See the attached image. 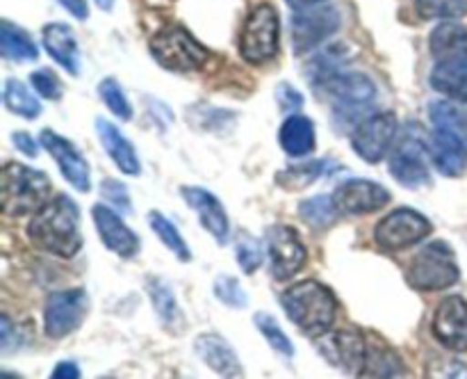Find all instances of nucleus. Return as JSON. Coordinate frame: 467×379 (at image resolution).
Returning <instances> with one entry per match:
<instances>
[{"mask_svg": "<svg viewBox=\"0 0 467 379\" xmlns=\"http://www.w3.org/2000/svg\"><path fill=\"white\" fill-rule=\"evenodd\" d=\"M27 237L48 254L73 258L82 247L80 208L68 195L48 199L27 224Z\"/></svg>", "mask_w": 467, "mask_h": 379, "instance_id": "obj_1", "label": "nucleus"}, {"mask_svg": "<svg viewBox=\"0 0 467 379\" xmlns=\"http://www.w3.org/2000/svg\"><path fill=\"white\" fill-rule=\"evenodd\" d=\"M283 309L287 318L308 336H322L331 329L337 313V301L324 283L308 279L283 292Z\"/></svg>", "mask_w": 467, "mask_h": 379, "instance_id": "obj_2", "label": "nucleus"}, {"mask_svg": "<svg viewBox=\"0 0 467 379\" xmlns=\"http://www.w3.org/2000/svg\"><path fill=\"white\" fill-rule=\"evenodd\" d=\"M50 196V178L27 164L7 163L3 169V213L9 217L36 213Z\"/></svg>", "mask_w": 467, "mask_h": 379, "instance_id": "obj_3", "label": "nucleus"}, {"mask_svg": "<svg viewBox=\"0 0 467 379\" xmlns=\"http://www.w3.org/2000/svg\"><path fill=\"white\" fill-rule=\"evenodd\" d=\"M461 277L459 263H456V254L445 240L427 242L418 254L410 260L409 269H406V281L415 288V290L433 292L445 290V288L454 286Z\"/></svg>", "mask_w": 467, "mask_h": 379, "instance_id": "obj_4", "label": "nucleus"}, {"mask_svg": "<svg viewBox=\"0 0 467 379\" xmlns=\"http://www.w3.org/2000/svg\"><path fill=\"white\" fill-rule=\"evenodd\" d=\"M150 55L160 67L176 73H192L205 67L210 53L182 26H167L150 39Z\"/></svg>", "mask_w": 467, "mask_h": 379, "instance_id": "obj_5", "label": "nucleus"}, {"mask_svg": "<svg viewBox=\"0 0 467 379\" xmlns=\"http://www.w3.org/2000/svg\"><path fill=\"white\" fill-rule=\"evenodd\" d=\"M429 140H424L422 128L418 123H409L401 132L400 142L390 153V174L397 183L418 190L431 181L429 176Z\"/></svg>", "mask_w": 467, "mask_h": 379, "instance_id": "obj_6", "label": "nucleus"}, {"mask_svg": "<svg viewBox=\"0 0 467 379\" xmlns=\"http://www.w3.org/2000/svg\"><path fill=\"white\" fill-rule=\"evenodd\" d=\"M278 12L272 5H258L246 16L240 35V55L251 64L269 62L278 53Z\"/></svg>", "mask_w": 467, "mask_h": 379, "instance_id": "obj_7", "label": "nucleus"}, {"mask_svg": "<svg viewBox=\"0 0 467 379\" xmlns=\"http://www.w3.org/2000/svg\"><path fill=\"white\" fill-rule=\"evenodd\" d=\"M328 99L333 103V112L340 121H351L354 112L368 108L377 99V85L365 73L337 71L336 76L324 82Z\"/></svg>", "mask_w": 467, "mask_h": 379, "instance_id": "obj_8", "label": "nucleus"}, {"mask_svg": "<svg viewBox=\"0 0 467 379\" xmlns=\"http://www.w3.org/2000/svg\"><path fill=\"white\" fill-rule=\"evenodd\" d=\"M265 247L269 254V269L276 281H287L295 277L308 258L299 233L285 224H274L265 231Z\"/></svg>", "mask_w": 467, "mask_h": 379, "instance_id": "obj_9", "label": "nucleus"}, {"mask_svg": "<svg viewBox=\"0 0 467 379\" xmlns=\"http://www.w3.org/2000/svg\"><path fill=\"white\" fill-rule=\"evenodd\" d=\"M431 233V222L413 208H397L388 213L374 228V240L379 247L390 251L422 242Z\"/></svg>", "mask_w": 467, "mask_h": 379, "instance_id": "obj_10", "label": "nucleus"}, {"mask_svg": "<svg viewBox=\"0 0 467 379\" xmlns=\"http://www.w3.org/2000/svg\"><path fill=\"white\" fill-rule=\"evenodd\" d=\"M397 128H400V121L392 112H374L360 119L358 126L351 132V146L356 155L365 163H381L395 142Z\"/></svg>", "mask_w": 467, "mask_h": 379, "instance_id": "obj_11", "label": "nucleus"}, {"mask_svg": "<svg viewBox=\"0 0 467 379\" xmlns=\"http://www.w3.org/2000/svg\"><path fill=\"white\" fill-rule=\"evenodd\" d=\"M340 27V12L331 5H315V7L295 9L290 32L295 53H306L315 46L324 44Z\"/></svg>", "mask_w": 467, "mask_h": 379, "instance_id": "obj_12", "label": "nucleus"}, {"mask_svg": "<svg viewBox=\"0 0 467 379\" xmlns=\"http://www.w3.org/2000/svg\"><path fill=\"white\" fill-rule=\"evenodd\" d=\"M89 311V297L82 288L59 290L46 300L44 332L50 338H64L76 332Z\"/></svg>", "mask_w": 467, "mask_h": 379, "instance_id": "obj_13", "label": "nucleus"}, {"mask_svg": "<svg viewBox=\"0 0 467 379\" xmlns=\"http://www.w3.org/2000/svg\"><path fill=\"white\" fill-rule=\"evenodd\" d=\"M41 144L48 151L50 158L57 163L59 172H62V176L67 178L73 190L82 192V195L91 190L89 164H87L85 155L78 151V146L71 140L46 128V131H41Z\"/></svg>", "mask_w": 467, "mask_h": 379, "instance_id": "obj_14", "label": "nucleus"}, {"mask_svg": "<svg viewBox=\"0 0 467 379\" xmlns=\"http://www.w3.org/2000/svg\"><path fill=\"white\" fill-rule=\"evenodd\" d=\"M319 352L328 363L337 365L340 370L349 374H363L365 359H368V345L360 333L340 329V332L324 333L317 341Z\"/></svg>", "mask_w": 467, "mask_h": 379, "instance_id": "obj_15", "label": "nucleus"}, {"mask_svg": "<svg viewBox=\"0 0 467 379\" xmlns=\"http://www.w3.org/2000/svg\"><path fill=\"white\" fill-rule=\"evenodd\" d=\"M333 201H336L340 213L368 215L383 208L390 201V192L379 183L368 181V178H351V181L340 183L336 187Z\"/></svg>", "mask_w": 467, "mask_h": 379, "instance_id": "obj_16", "label": "nucleus"}, {"mask_svg": "<svg viewBox=\"0 0 467 379\" xmlns=\"http://www.w3.org/2000/svg\"><path fill=\"white\" fill-rule=\"evenodd\" d=\"M433 336L451 352H467V301L451 295L438 304L433 315Z\"/></svg>", "mask_w": 467, "mask_h": 379, "instance_id": "obj_17", "label": "nucleus"}, {"mask_svg": "<svg viewBox=\"0 0 467 379\" xmlns=\"http://www.w3.org/2000/svg\"><path fill=\"white\" fill-rule=\"evenodd\" d=\"M91 217H94L96 231H99L100 240L108 247L109 251H114L121 258H135L140 254V237L135 236L130 226L119 217L117 210L112 205L96 204L91 208Z\"/></svg>", "mask_w": 467, "mask_h": 379, "instance_id": "obj_18", "label": "nucleus"}, {"mask_svg": "<svg viewBox=\"0 0 467 379\" xmlns=\"http://www.w3.org/2000/svg\"><path fill=\"white\" fill-rule=\"evenodd\" d=\"M182 199L187 201L192 210L199 217L201 226L219 242V245H226L228 233H231V224H228V215L223 210V204L205 187L196 185H185L181 187Z\"/></svg>", "mask_w": 467, "mask_h": 379, "instance_id": "obj_19", "label": "nucleus"}, {"mask_svg": "<svg viewBox=\"0 0 467 379\" xmlns=\"http://www.w3.org/2000/svg\"><path fill=\"white\" fill-rule=\"evenodd\" d=\"M467 142L445 126H433L429 135V155L442 176H463L467 169Z\"/></svg>", "mask_w": 467, "mask_h": 379, "instance_id": "obj_20", "label": "nucleus"}, {"mask_svg": "<svg viewBox=\"0 0 467 379\" xmlns=\"http://www.w3.org/2000/svg\"><path fill=\"white\" fill-rule=\"evenodd\" d=\"M44 48L48 50L50 58L59 64L67 73L78 76L80 73V48L78 39L67 23H48L41 32Z\"/></svg>", "mask_w": 467, "mask_h": 379, "instance_id": "obj_21", "label": "nucleus"}, {"mask_svg": "<svg viewBox=\"0 0 467 379\" xmlns=\"http://www.w3.org/2000/svg\"><path fill=\"white\" fill-rule=\"evenodd\" d=\"M96 132H99V140L100 144H103L105 153L114 160V164H117L126 176H140L141 163L140 158H137V151L135 146H132V142L126 140V137L121 135V131L103 117L96 119Z\"/></svg>", "mask_w": 467, "mask_h": 379, "instance_id": "obj_22", "label": "nucleus"}, {"mask_svg": "<svg viewBox=\"0 0 467 379\" xmlns=\"http://www.w3.org/2000/svg\"><path fill=\"white\" fill-rule=\"evenodd\" d=\"M194 347L213 373L222 374V377H237V374H242L240 359H237L235 350H233L226 338L210 332L201 333L194 341Z\"/></svg>", "mask_w": 467, "mask_h": 379, "instance_id": "obj_23", "label": "nucleus"}, {"mask_svg": "<svg viewBox=\"0 0 467 379\" xmlns=\"http://www.w3.org/2000/svg\"><path fill=\"white\" fill-rule=\"evenodd\" d=\"M429 50L436 62L467 59V27L456 21L441 23L429 37Z\"/></svg>", "mask_w": 467, "mask_h": 379, "instance_id": "obj_24", "label": "nucleus"}, {"mask_svg": "<svg viewBox=\"0 0 467 379\" xmlns=\"http://www.w3.org/2000/svg\"><path fill=\"white\" fill-rule=\"evenodd\" d=\"M283 151L292 158H304L315 149V123L304 114H290L278 132Z\"/></svg>", "mask_w": 467, "mask_h": 379, "instance_id": "obj_25", "label": "nucleus"}, {"mask_svg": "<svg viewBox=\"0 0 467 379\" xmlns=\"http://www.w3.org/2000/svg\"><path fill=\"white\" fill-rule=\"evenodd\" d=\"M431 87L456 103H467V59L436 62L431 71Z\"/></svg>", "mask_w": 467, "mask_h": 379, "instance_id": "obj_26", "label": "nucleus"}, {"mask_svg": "<svg viewBox=\"0 0 467 379\" xmlns=\"http://www.w3.org/2000/svg\"><path fill=\"white\" fill-rule=\"evenodd\" d=\"M0 53L12 62H32L39 58V48L30 39V35L9 21H3L0 26Z\"/></svg>", "mask_w": 467, "mask_h": 379, "instance_id": "obj_27", "label": "nucleus"}, {"mask_svg": "<svg viewBox=\"0 0 467 379\" xmlns=\"http://www.w3.org/2000/svg\"><path fill=\"white\" fill-rule=\"evenodd\" d=\"M3 103L9 112L23 119H36L41 114V103L21 80L16 78H7L3 87Z\"/></svg>", "mask_w": 467, "mask_h": 379, "instance_id": "obj_28", "label": "nucleus"}, {"mask_svg": "<svg viewBox=\"0 0 467 379\" xmlns=\"http://www.w3.org/2000/svg\"><path fill=\"white\" fill-rule=\"evenodd\" d=\"M149 224H150V228H153L155 236L160 237V242H162V245L167 247V249L171 251V254L176 256L178 260H182V263H190V260H192L190 247H187L185 237L178 233L176 224H173L171 219L164 217L160 210H150Z\"/></svg>", "mask_w": 467, "mask_h": 379, "instance_id": "obj_29", "label": "nucleus"}, {"mask_svg": "<svg viewBox=\"0 0 467 379\" xmlns=\"http://www.w3.org/2000/svg\"><path fill=\"white\" fill-rule=\"evenodd\" d=\"M349 46L347 44H333L331 48H324L317 53L310 62V76H313L315 85H324L331 76L342 71L345 62H349Z\"/></svg>", "mask_w": 467, "mask_h": 379, "instance_id": "obj_30", "label": "nucleus"}, {"mask_svg": "<svg viewBox=\"0 0 467 379\" xmlns=\"http://www.w3.org/2000/svg\"><path fill=\"white\" fill-rule=\"evenodd\" d=\"M146 290H149L150 304H153L158 318L162 320V324L171 327L178 320V304L171 286H169L167 281H162L160 277H150L149 281H146Z\"/></svg>", "mask_w": 467, "mask_h": 379, "instance_id": "obj_31", "label": "nucleus"}, {"mask_svg": "<svg viewBox=\"0 0 467 379\" xmlns=\"http://www.w3.org/2000/svg\"><path fill=\"white\" fill-rule=\"evenodd\" d=\"M304 222H308L313 228H328L337 219L340 210H337L333 195H317L313 199H306L299 208Z\"/></svg>", "mask_w": 467, "mask_h": 379, "instance_id": "obj_32", "label": "nucleus"}, {"mask_svg": "<svg viewBox=\"0 0 467 379\" xmlns=\"http://www.w3.org/2000/svg\"><path fill=\"white\" fill-rule=\"evenodd\" d=\"M254 324L258 327V332L263 333V338L269 342V347H272L276 354H281L283 359H292V356H295V345H292V341L287 338V333L283 332L281 324L276 322L274 315L260 311V313L254 315Z\"/></svg>", "mask_w": 467, "mask_h": 379, "instance_id": "obj_33", "label": "nucleus"}, {"mask_svg": "<svg viewBox=\"0 0 467 379\" xmlns=\"http://www.w3.org/2000/svg\"><path fill=\"white\" fill-rule=\"evenodd\" d=\"M429 114H431L433 126L450 128L467 142V110L454 103H447V100H433L429 105Z\"/></svg>", "mask_w": 467, "mask_h": 379, "instance_id": "obj_34", "label": "nucleus"}, {"mask_svg": "<svg viewBox=\"0 0 467 379\" xmlns=\"http://www.w3.org/2000/svg\"><path fill=\"white\" fill-rule=\"evenodd\" d=\"M99 96H100V100H103L105 108H108L114 117L121 119V121H130L132 105H130V100H128L123 87L119 85L114 78H105V80H100Z\"/></svg>", "mask_w": 467, "mask_h": 379, "instance_id": "obj_35", "label": "nucleus"}, {"mask_svg": "<svg viewBox=\"0 0 467 379\" xmlns=\"http://www.w3.org/2000/svg\"><path fill=\"white\" fill-rule=\"evenodd\" d=\"M327 167V160H315V163H306V164H296V167L285 169L276 176V181L281 183L285 190H304L308 187L310 183L317 181L322 176V172Z\"/></svg>", "mask_w": 467, "mask_h": 379, "instance_id": "obj_36", "label": "nucleus"}, {"mask_svg": "<svg viewBox=\"0 0 467 379\" xmlns=\"http://www.w3.org/2000/svg\"><path fill=\"white\" fill-rule=\"evenodd\" d=\"M363 374H368V377H400V374H404V363L390 350H369Z\"/></svg>", "mask_w": 467, "mask_h": 379, "instance_id": "obj_37", "label": "nucleus"}, {"mask_svg": "<svg viewBox=\"0 0 467 379\" xmlns=\"http://www.w3.org/2000/svg\"><path fill=\"white\" fill-rule=\"evenodd\" d=\"M235 258L242 272L254 274L260 268V263H263V245L251 233L242 231L235 242Z\"/></svg>", "mask_w": 467, "mask_h": 379, "instance_id": "obj_38", "label": "nucleus"}, {"mask_svg": "<svg viewBox=\"0 0 467 379\" xmlns=\"http://www.w3.org/2000/svg\"><path fill=\"white\" fill-rule=\"evenodd\" d=\"M214 297H217L222 304L231 306V309H244L249 304V297L246 290L242 288V283L237 281L231 274H222V277L214 279Z\"/></svg>", "mask_w": 467, "mask_h": 379, "instance_id": "obj_39", "label": "nucleus"}, {"mask_svg": "<svg viewBox=\"0 0 467 379\" xmlns=\"http://www.w3.org/2000/svg\"><path fill=\"white\" fill-rule=\"evenodd\" d=\"M422 18H461L467 14V0H418Z\"/></svg>", "mask_w": 467, "mask_h": 379, "instance_id": "obj_40", "label": "nucleus"}, {"mask_svg": "<svg viewBox=\"0 0 467 379\" xmlns=\"http://www.w3.org/2000/svg\"><path fill=\"white\" fill-rule=\"evenodd\" d=\"M30 85L41 99H48V100H57L62 99V82L57 80L53 71L48 68H39V71H32L30 73Z\"/></svg>", "mask_w": 467, "mask_h": 379, "instance_id": "obj_41", "label": "nucleus"}, {"mask_svg": "<svg viewBox=\"0 0 467 379\" xmlns=\"http://www.w3.org/2000/svg\"><path fill=\"white\" fill-rule=\"evenodd\" d=\"M100 195H103V199L109 201L112 208L121 210V213H130L132 210L128 187L123 185L121 181H117V178H105V181L100 183Z\"/></svg>", "mask_w": 467, "mask_h": 379, "instance_id": "obj_42", "label": "nucleus"}, {"mask_svg": "<svg viewBox=\"0 0 467 379\" xmlns=\"http://www.w3.org/2000/svg\"><path fill=\"white\" fill-rule=\"evenodd\" d=\"M274 96H276L278 108H281L285 114H295L296 110L304 105V96H301V91L295 89L292 85H287V82H281V85L276 87V91H274Z\"/></svg>", "mask_w": 467, "mask_h": 379, "instance_id": "obj_43", "label": "nucleus"}, {"mask_svg": "<svg viewBox=\"0 0 467 379\" xmlns=\"http://www.w3.org/2000/svg\"><path fill=\"white\" fill-rule=\"evenodd\" d=\"M12 142L21 153L27 155V158H36V153H39V151H36V140L27 131L12 132Z\"/></svg>", "mask_w": 467, "mask_h": 379, "instance_id": "obj_44", "label": "nucleus"}, {"mask_svg": "<svg viewBox=\"0 0 467 379\" xmlns=\"http://www.w3.org/2000/svg\"><path fill=\"white\" fill-rule=\"evenodd\" d=\"M50 377L53 379H78L80 377V368H78L73 361H62V363L55 365L53 373H50Z\"/></svg>", "mask_w": 467, "mask_h": 379, "instance_id": "obj_45", "label": "nucleus"}, {"mask_svg": "<svg viewBox=\"0 0 467 379\" xmlns=\"http://www.w3.org/2000/svg\"><path fill=\"white\" fill-rule=\"evenodd\" d=\"M59 5H62L64 9H67L68 14H71L73 18H80V21H85L87 16H89V7H87V0H57Z\"/></svg>", "mask_w": 467, "mask_h": 379, "instance_id": "obj_46", "label": "nucleus"}, {"mask_svg": "<svg viewBox=\"0 0 467 379\" xmlns=\"http://www.w3.org/2000/svg\"><path fill=\"white\" fill-rule=\"evenodd\" d=\"M292 9H306V7H315V5H322L324 0H285Z\"/></svg>", "mask_w": 467, "mask_h": 379, "instance_id": "obj_47", "label": "nucleus"}, {"mask_svg": "<svg viewBox=\"0 0 467 379\" xmlns=\"http://www.w3.org/2000/svg\"><path fill=\"white\" fill-rule=\"evenodd\" d=\"M96 5H99L100 9H103V12H109V9L114 7V0H94Z\"/></svg>", "mask_w": 467, "mask_h": 379, "instance_id": "obj_48", "label": "nucleus"}]
</instances>
